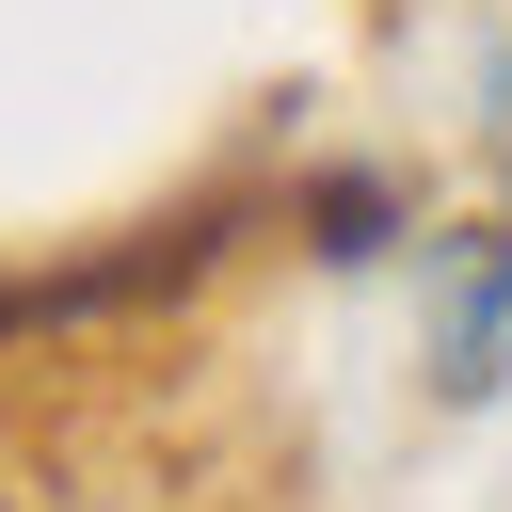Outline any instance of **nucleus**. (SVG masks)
<instances>
[{"mask_svg": "<svg viewBox=\"0 0 512 512\" xmlns=\"http://www.w3.org/2000/svg\"><path fill=\"white\" fill-rule=\"evenodd\" d=\"M512 384V224L448 240V288H432V400H496Z\"/></svg>", "mask_w": 512, "mask_h": 512, "instance_id": "1", "label": "nucleus"}, {"mask_svg": "<svg viewBox=\"0 0 512 512\" xmlns=\"http://www.w3.org/2000/svg\"><path fill=\"white\" fill-rule=\"evenodd\" d=\"M368 240H384V176H336L320 192V256H368Z\"/></svg>", "mask_w": 512, "mask_h": 512, "instance_id": "2", "label": "nucleus"}, {"mask_svg": "<svg viewBox=\"0 0 512 512\" xmlns=\"http://www.w3.org/2000/svg\"><path fill=\"white\" fill-rule=\"evenodd\" d=\"M480 144L512 160V48H496V80H480Z\"/></svg>", "mask_w": 512, "mask_h": 512, "instance_id": "3", "label": "nucleus"}]
</instances>
